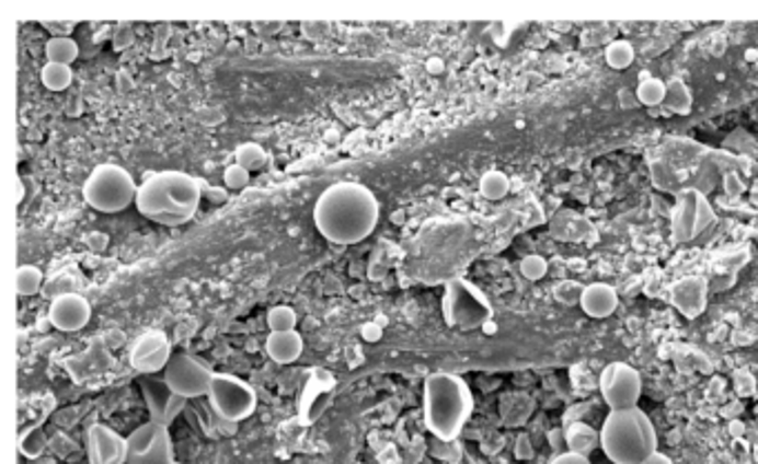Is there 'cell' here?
Returning a JSON list of instances; mask_svg holds the SVG:
<instances>
[{"mask_svg":"<svg viewBox=\"0 0 758 464\" xmlns=\"http://www.w3.org/2000/svg\"><path fill=\"white\" fill-rule=\"evenodd\" d=\"M381 218L374 192L360 183H336L314 205V224L334 245H356L369 239Z\"/></svg>","mask_w":758,"mask_h":464,"instance_id":"cell-1","label":"cell"},{"mask_svg":"<svg viewBox=\"0 0 758 464\" xmlns=\"http://www.w3.org/2000/svg\"><path fill=\"white\" fill-rule=\"evenodd\" d=\"M200 198V178L170 170L151 174L147 181H142L136 196V209L151 222L179 227L196 216Z\"/></svg>","mask_w":758,"mask_h":464,"instance_id":"cell-2","label":"cell"},{"mask_svg":"<svg viewBox=\"0 0 758 464\" xmlns=\"http://www.w3.org/2000/svg\"><path fill=\"white\" fill-rule=\"evenodd\" d=\"M474 396L468 382L453 373H432L423 384V418L432 436L457 440L472 418Z\"/></svg>","mask_w":758,"mask_h":464,"instance_id":"cell-3","label":"cell"},{"mask_svg":"<svg viewBox=\"0 0 758 464\" xmlns=\"http://www.w3.org/2000/svg\"><path fill=\"white\" fill-rule=\"evenodd\" d=\"M656 446V429L639 407L610 411L600 427V449L615 464H643Z\"/></svg>","mask_w":758,"mask_h":464,"instance_id":"cell-4","label":"cell"},{"mask_svg":"<svg viewBox=\"0 0 758 464\" xmlns=\"http://www.w3.org/2000/svg\"><path fill=\"white\" fill-rule=\"evenodd\" d=\"M138 187L134 176L114 163L99 165L83 185L85 202L103 213L125 211L129 205H136Z\"/></svg>","mask_w":758,"mask_h":464,"instance_id":"cell-5","label":"cell"},{"mask_svg":"<svg viewBox=\"0 0 758 464\" xmlns=\"http://www.w3.org/2000/svg\"><path fill=\"white\" fill-rule=\"evenodd\" d=\"M207 405L222 420L239 425L256 411L259 398L254 386H250L245 380L230 373H216L207 392Z\"/></svg>","mask_w":758,"mask_h":464,"instance_id":"cell-6","label":"cell"},{"mask_svg":"<svg viewBox=\"0 0 758 464\" xmlns=\"http://www.w3.org/2000/svg\"><path fill=\"white\" fill-rule=\"evenodd\" d=\"M170 427L149 420L127 436V464H174Z\"/></svg>","mask_w":758,"mask_h":464,"instance_id":"cell-7","label":"cell"},{"mask_svg":"<svg viewBox=\"0 0 758 464\" xmlns=\"http://www.w3.org/2000/svg\"><path fill=\"white\" fill-rule=\"evenodd\" d=\"M214 375L216 373L203 360L183 351L174 353L163 371V380L168 382L170 390L185 401L207 398Z\"/></svg>","mask_w":758,"mask_h":464,"instance_id":"cell-8","label":"cell"},{"mask_svg":"<svg viewBox=\"0 0 758 464\" xmlns=\"http://www.w3.org/2000/svg\"><path fill=\"white\" fill-rule=\"evenodd\" d=\"M600 394L612 411L639 407L643 394L641 373L628 362H612L600 373Z\"/></svg>","mask_w":758,"mask_h":464,"instance_id":"cell-9","label":"cell"},{"mask_svg":"<svg viewBox=\"0 0 758 464\" xmlns=\"http://www.w3.org/2000/svg\"><path fill=\"white\" fill-rule=\"evenodd\" d=\"M142 398L147 405V411L154 422H161L165 427H170L181 411H185L187 401L181 398L179 394H174L168 382L157 375H145L142 378Z\"/></svg>","mask_w":758,"mask_h":464,"instance_id":"cell-10","label":"cell"},{"mask_svg":"<svg viewBox=\"0 0 758 464\" xmlns=\"http://www.w3.org/2000/svg\"><path fill=\"white\" fill-rule=\"evenodd\" d=\"M172 356H174V351H172V343L168 340V336L161 332H149V334L140 336L136 340V345L131 347L129 362L140 375H157V373L165 371Z\"/></svg>","mask_w":758,"mask_h":464,"instance_id":"cell-11","label":"cell"},{"mask_svg":"<svg viewBox=\"0 0 758 464\" xmlns=\"http://www.w3.org/2000/svg\"><path fill=\"white\" fill-rule=\"evenodd\" d=\"M92 321V304L81 293H60L49 304V323L58 332H81Z\"/></svg>","mask_w":758,"mask_h":464,"instance_id":"cell-12","label":"cell"},{"mask_svg":"<svg viewBox=\"0 0 758 464\" xmlns=\"http://www.w3.org/2000/svg\"><path fill=\"white\" fill-rule=\"evenodd\" d=\"M90 464H127V438L107 425H92L85 433Z\"/></svg>","mask_w":758,"mask_h":464,"instance_id":"cell-13","label":"cell"},{"mask_svg":"<svg viewBox=\"0 0 758 464\" xmlns=\"http://www.w3.org/2000/svg\"><path fill=\"white\" fill-rule=\"evenodd\" d=\"M671 304L686 318H699L708 304V280L701 276H686L669 289Z\"/></svg>","mask_w":758,"mask_h":464,"instance_id":"cell-14","label":"cell"},{"mask_svg":"<svg viewBox=\"0 0 758 464\" xmlns=\"http://www.w3.org/2000/svg\"><path fill=\"white\" fill-rule=\"evenodd\" d=\"M578 304L589 318H608L619 309V293L608 282H592L583 287Z\"/></svg>","mask_w":758,"mask_h":464,"instance_id":"cell-15","label":"cell"},{"mask_svg":"<svg viewBox=\"0 0 758 464\" xmlns=\"http://www.w3.org/2000/svg\"><path fill=\"white\" fill-rule=\"evenodd\" d=\"M267 356L278 364H291L302 353V336L294 332H272L265 340Z\"/></svg>","mask_w":758,"mask_h":464,"instance_id":"cell-16","label":"cell"},{"mask_svg":"<svg viewBox=\"0 0 758 464\" xmlns=\"http://www.w3.org/2000/svg\"><path fill=\"white\" fill-rule=\"evenodd\" d=\"M567 446H570V451L589 457V453H592L596 446H600V431L592 429V427L585 425V422H574V425L567 429Z\"/></svg>","mask_w":758,"mask_h":464,"instance_id":"cell-17","label":"cell"},{"mask_svg":"<svg viewBox=\"0 0 758 464\" xmlns=\"http://www.w3.org/2000/svg\"><path fill=\"white\" fill-rule=\"evenodd\" d=\"M45 56L47 62H58V65H69L79 58V45L69 36H51L45 43Z\"/></svg>","mask_w":758,"mask_h":464,"instance_id":"cell-18","label":"cell"},{"mask_svg":"<svg viewBox=\"0 0 758 464\" xmlns=\"http://www.w3.org/2000/svg\"><path fill=\"white\" fill-rule=\"evenodd\" d=\"M41 81L49 92H62L71 85L73 71L69 65H58V62H47L41 69Z\"/></svg>","mask_w":758,"mask_h":464,"instance_id":"cell-19","label":"cell"},{"mask_svg":"<svg viewBox=\"0 0 758 464\" xmlns=\"http://www.w3.org/2000/svg\"><path fill=\"white\" fill-rule=\"evenodd\" d=\"M234 159H237V165L245 167L252 174V172H261L267 165V151L256 142H245L237 149Z\"/></svg>","mask_w":758,"mask_h":464,"instance_id":"cell-20","label":"cell"},{"mask_svg":"<svg viewBox=\"0 0 758 464\" xmlns=\"http://www.w3.org/2000/svg\"><path fill=\"white\" fill-rule=\"evenodd\" d=\"M481 194L483 198L487 200H501L509 194V178L503 174V172H487L483 178H481Z\"/></svg>","mask_w":758,"mask_h":464,"instance_id":"cell-21","label":"cell"},{"mask_svg":"<svg viewBox=\"0 0 758 464\" xmlns=\"http://www.w3.org/2000/svg\"><path fill=\"white\" fill-rule=\"evenodd\" d=\"M43 287V271L34 265H23L19 269V276H16V291L19 295L23 298H30V295H36Z\"/></svg>","mask_w":758,"mask_h":464,"instance_id":"cell-22","label":"cell"},{"mask_svg":"<svg viewBox=\"0 0 758 464\" xmlns=\"http://www.w3.org/2000/svg\"><path fill=\"white\" fill-rule=\"evenodd\" d=\"M267 325L272 332H294L298 325V316L291 306L287 304H278L272 306L267 314Z\"/></svg>","mask_w":758,"mask_h":464,"instance_id":"cell-23","label":"cell"},{"mask_svg":"<svg viewBox=\"0 0 758 464\" xmlns=\"http://www.w3.org/2000/svg\"><path fill=\"white\" fill-rule=\"evenodd\" d=\"M605 60L615 69H625L634 62V47L628 40H615L605 49Z\"/></svg>","mask_w":758,"mask_h":464,"instance_id":"cell-24","label":"cell"},{"mask_svg":"<svg viewBox=\"0 0 758 464\" xmlns=\"http://www.w3.org/2000/svg\"><path fill=\"white\" fill-rule=\"evenodd\" d=\"M636 96L639 101L645 105V107H656L661 105L665 98H667V88L663 81L658 79H645L639 90H636Z\"/></svg>","mask_w":758,"mask_h":464,"instance_id":"cell-25","label":"cell"},{"mask_svg":"<svg viewBox=\"0 0 758 464\" xmlns=\"http://www.w3.org/2000/svg\"><path fill=\"white\" fill-rule=\"evenodd\" d=\"M222 181H225V187H227V189L241 192V189H245V187L250 185V172H248L245 167H241V165L234 163V165H230V167L225 170Z\"/></svg>","mask_w":758,"mask_h":464,"instance_id":"cell-26","label":"cell"},{"mask_svg":"<svg viewBox=\"0 0 758 464\" xmlns=\"http://www.w3.org/2000/svg\"><path fill=\"white\" fill-rule=\"evenodd\" d=\"M520 271L529 280H541L548 274V263L541 256H527L520 263Z\"/></svg>","mask_w":758,"mask_h":464,"instance_id":"cell-27","label":"cell"},{"mask_svg":"<svg viewBox=\"0 0 758 464\" xmlns=\"http://www.w3.org/2000/svg\"><path fill=\"white\" fill-rule=\"evenodd\" d=\"M552 464H592L587 455H581V453H574V451H567V453H561Z\"/></svg>","mask_w":758,"mask_h":464,"instance_id":"cell-28","label":"cell"},{"mask_svg":"<svg viewBox=\"0 0 758 464\" xmlns=\"http://www.w3.org/2000/svg\"><path fill=\"white\" fill-rule=\"evenodd\" d=\"M643 464H674V462H671L669 455H665V453H661V451H654Z\"/></svg>","mask_w":758,"mask_h":464,"instance_id":"cell-29","label":"cell"},{"mask_svg":"<svg viewBox=\"0 0 758 464\" xmlns=\"http://www.w3.org/2000/svg\"><path fill=\"white\" fill-rule=\"evenodd\" d=\"M174 464H181V462H174Z\"/></svg>","mask_w":758,"mask_h":464,"instance_id":"cell-30","label":"cell"}]
</instances>
